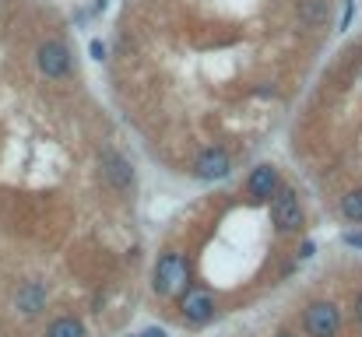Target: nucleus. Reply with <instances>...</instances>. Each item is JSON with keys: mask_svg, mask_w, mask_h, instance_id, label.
<instances>
[{"mask_svg": "<svg viewBox=\"0 0 362 337\" xmlns=\"http://www.w3.org/2000/svg\"><path fill=\"white\" fill-rule=\"evenodd\" d=\"M187 260L176 249H166L155 263V291L159 295H180L187 288Z\"/></svg>", "mask_w": 362, "mask_h": 337, "instance_id": "nucleus-1", "label": "nucleus"}, {"mask_svg": "<svg viewBox=\"0 0 362 337\" xmlns=\"http://www.w3.org/2000/svg\"><path fill=\"white\" fill-rule=\"evenodd\" d=\"M271 218L281 232H295L302 225V207H299V197L288 190V186H278L271 193Z\"/></svg>", "mask_w": 362, "mask_h": 337, "instance_id": "nucleus-2", "label": "nucleus"}, {"mask_svg": "<svg viewBox=\"0 0 362 337\" xmlns=\"http://www.w3.org/2000/svg\"><path fill=\"white\" fill-rule=\"evenodd\" d=\"M36 64H39V71L46 74V78H64L67 71H71V50L60 43V39H46L39 50H36Z\"/></svg>", "mask_w": 362, "mask_h": 337, "instance_id": "nucleus-3", "label": "nucleus"}, {"mask_svg": "<svg viewBox=\"0 0 362 337\" xmlns=\"http://www.w3.org/2000/svg\"><path fill=\"white\" fill-rule=\"evenodd\" d=\"M341 326V312L330 305V302H313L306 309V330L313 337H334Z\"/></svg>", "mask_w": 362, "mask_h": 337, "instance_id": "nucleus-4", "label": "nucleus"}, {"mask_svg": "<svg viewBox=\"0 0 362 337\" xmlns=\"http://www.w3.org/2000/svg\"><path fill=\"white\" fill-rule=\"evenodd\" d=\"M102 176L113 183V190H120V193H127L130 186H134V169H130V162L120 155V151H113V148H106L102 151Z\"/></svg>", "mask_w": 362, "mask_h": 337, "instance_id": "nucleus-5", "label": "nucleus"}, {"mask_svg": "<svg viewBox=\"0 0 362 337\" xmlns=\"http://www.w3.org/2000/svg\"><path fill=\"white\" fill-rule=\"evenodd\" d=\"M229 172H232V162H229V155H225L222 148H208V151H201V158L194 162V176L204 179V183L225 179Z\"/></svg>", "mask_w": 362, "mask_h": 337, "instance_id": "nucleus-6", "label": "nucleus"}, {"mask_svg": "<svg viewBox=\"0 0 362 337\" xmlns=\"http://www.w3.org/2000/svg\"><path fill=\"white\" fill-rule=\"evenodd\" d=\"M180 309H183V319H187V323H208V319L215 316V298H211V291H204V288H187Z\"/></svg>", "mask_w": 362, "mask_h": 337, "instance_id": "nucleus-7", "label": "nucleus"}, {"mask_svg": "<svg viewBox=\"0 0 362 337\" xmlns=\"http://www.w3.org/2000/svg\"><path fill=\"white\" fill-rule=\"evenodd\" d=\"M246 190H250L253 200H271V193L278 190V169L257 165V169L250 172V179H246Z\"/></svg>", "mask_w": 362, "mask_h": 337, "instance_id": "nucleus-8", "label": "nucleus"}, {"mask_svg": "<svg viewBox=\"0 0 362 337\" xmlns=\"http://www.w3.org/2000/svg\"><path fill=\"white\" fill-rule=\"evenodd\" d=\"M15 305H18L25 316H36V312L46 305V288H43L39 281H25V284L18 288V295H15Z\"/></svg>", "mask_w": 362, "mask_h": 337, "instance_id": "nucleus-9", "label": "nucleus"}, {"mask_svg": "<svg viewBox=\"0 0 362 337\" xmlns=\"http://www.w3.org/2000/svg\"><path fill=\"white\" fill-rule=\"evenodd\" d=\"M323 18H327V0H302L299 4V22L302 25L316 29V25H323Z\"/></svg>", "mask_w": 362, "mask_h": 337, "instance_id": "nucleus-10", "label": "nucleus"}, {"mask_svg": "<svg viewBox=\"0 0 362 337\" xmlns=\"http://www.w3.org/2000/svg\"><path fill=\"white\" fill-rule=\"evenodd\" d=\"M46 337H85V326L74 316H60L46 326Z\"/></svg>", "mask_w": 362, "mask_h": 337, "instance_id": "nucleus-11", "label": "nucleus"}, {"mask_svg": "<svg viewBox=\"0 0 362 337\" xmlns=\"http://www.w3.org/2000/svg\"><path fill=\"white\" fill-rule=\"evenodd\" d=\"M341 214L348 221H362V190H351L344 200H341Z\"/></svg>", "mask_w": 362, "mask_h": 337, "instance_id": "nucleus-12", "label": "nucleus"}, {"mask_svg": "<svg viewBox=\"0 0 362 337\" xmlns=\"http://www.w3.org/2000/svg\"><path fill=\"white\" fill-rule=\"evenodd\" d=\"M88 50H92V57H95V60H106V43H102V39H92V46H88Z\"/></svg>", "mask_w": 362, "mask_h": 337, "instance_id": "nucleus-13", "label": "nucleus"}, {"mask_svg": "<svg viewBox=\"0 0 362 337\" xmlns=\"http://www.w3.org/2000/svg\"><path fill=\"white\" fill-rule=\"evenodd\" d=\"M351 11H355V4H351V0H344V15H341V29H348V25H351Z\"/></svg>", "mask_w": 362, "mask_h": 337, "instance_id": "nucleus-14", "label": "nucleus"}, {"mask_svg": "<svg viewBox=\"0 0 362 337\" xmlns=\"http://www.w3.org/2000/svg\"><path fill=\"white\" fill-rule=\"evenodd\" d=\"M344 242H348V246H355V249H362V232H348V235H344Z\"/></svg>", "mask_w": 362, "mask_h": 337, "instance_id": "nucleus-15", "label": "nucleus"}, {"mask_svg": "<svg viewBox=\"0 0 362 337\" xmlns=\"http://www.w3.org/2000/svg\"><path fill=\"white\" fill-rule=\"evenodd\" d=\"M313 249H316L313 242H302V253H299V256H302V260H309V256H313Z\"/></svg>", "mask_w": 362, "mask_h": 337, "instance_id": "nucleus-16", "label": "nucleus"}, {"mask_svg": "<svg viewBox=\"0 0 362 337\" xmlns=\"http://www.w3.org/2000/svg\"><path fill=\"white\" fill-rule=\"evenodd\" d=\"M141 337H166V330H159V326H152V330H145Z\"/></svg>", "mask_w": 362, "mask_h": 337, "instance_id": "nucleus-17", "label": "nucleus"}, {"mask_svg": "<svg viewBox=\"0 0 362 337\" xmlns=\"http://www.w3.org/2000/svg\"><path fill=\"white\" fill-rule=\"evenodd\" d=\"M355 316H358V323H362V291H358V298H355Z\"/></svg>", "mask_w": 362, "mask_h": 337, "instance_id": "nucleus-18", "label": "nucleus"}, {"mask_svg": "<svg viewBox=\"0 0 362 337\" xmlns=\"http://www.w3.org/2000/svg\"><path fill=\"white\" fill-rule=\"evenodd\" d=\"M278 337H292V333H278Z\"/></svg>", "mask_w": 362, "mask_h": 337, "instance_id": "nucleus-19", "label": "nucleus"}]
</instances>
